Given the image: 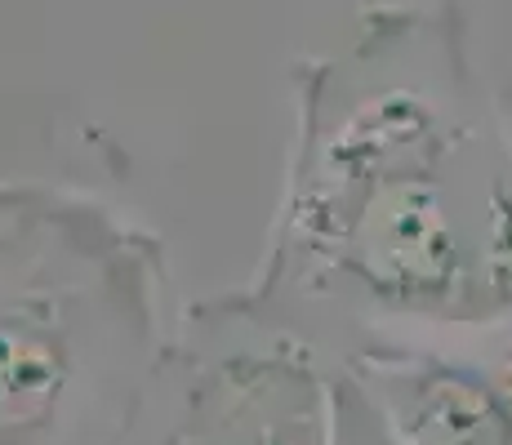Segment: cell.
<instances>
[{
    "label": "cell",
    "mask_w": 512,
    "mask_h": 445,
    "mask_svg": "<svg viewBox=\"0 0 512 445\" xmlns=\"http://www.w3.org/2000/svg\"><path fill=\"white\" fill-rule=\"evenodd\" d=\"M174 339L152 227L85 187L0 178V445H134Z\"/></svg>",
    "instance_id": "2"
},
{
    "label": "cell",
    "mask_w": 512,
    "mask_h": 445,
    "mask_svg": "<svg viewBox=\"0 0 512 445\" xmlns=\"http://www.w3.org/2000/svg\"><path fill=\"white\" fill-rule=\"evenodd\" d=\"M383 445H512V339L370 343L330 356Z\"/></svg>",
    "instance_id": "3"
},
{
    "label": "cell",
    "mask_w": 512,
    "mask_h": 445,
    "mask_svg": "<svg viewBox=\"0 0 512 445\" xmlns=\"http://www.w3.org/2000/svg\"><path fill=\"white\" fill-rule=\"evenodd\" d=\"M294 130L236 299L343 356L512 339V107L459 0H370L290 72Z\"/></svg>",
    "instance_id": "1"
}]
</instances>
